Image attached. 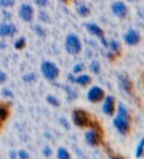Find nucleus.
I'll use <instances>...</instances> for the list:
<instances>
[{"instance_id":"1","label":"nucleus","mask_w":144,"mask_h":159,"mask_svg":"<svg viewBox=\"0 0 144 159\" xmlns=\"http://www.w3.org/2000/svg\"><path fill=\"white\" fill-rule=\"evenodd\" d=\"M72 119H73V122L76 125L80 126V128H83V126H89L90 124V119H89V115L87 112L82 110H76L72 114Z\"/></svg>"},{"instance_id":"2","label":"nucleus","mask_w":144,"mask_h":159,"mask_svg":"<svg viewBox=\"0 0 144 159\" xmlns=\"http://www.w3.org/2000/svg\"><path fill=\"white\" fill-rule=\"evenodd\" d=\"M65 48L67 51L71 54H77L81 50V43H80L79 39L73 34H70L67 37V42H65Z\"/></svg>"},{"instance_id":"3","label":"nucleus","mask_w":144,"mask_h":159,"mask_svg":"<svg viewBox=\"0 0 144 159\" xmlns=\"http://www.w3.org/2000/svg\"><path fill=\"white\" fill-rule=\"evenodd\" d=\"M42 72H43L44 77L50 80L55 79L59 76V69L52 62H44L42 64Z\"/></svg>"},{"instance_id":"4","label":"nucleus","mask_w":144,"mask_h":159,"mask_svg":"<svg viewBox=\"0 0 144 159\" xmlns=\"http://www.w3.org/2000/svg\"><path fill=\"white\" fill-rule=\"evenodd\" d=\"M85 139H86V142L91 146V147H97L101 143V132L97 131V130H90V131H87L86 134H85Z\"/></svg>"},{"instance_id":"5","label":"nucleus","mask_w":144,"mask_h":159,"mask_svg":"<svg viewBox=\"0 0 144 159\" xmlns=\"http://www.w3.org/2000/svg\"><path fill=\"white\" fill-rule=\"evenodd\" d=\"M114 125L117 129V131L122 134H127L129 131V119L120 117L117 115L114 119Z\"/></svg>"},{"instance_id":"6","label":"nucleus","mask_w":144,"mask_h":159,"mask_svg":"<svg viewBox=\"0 0 144 159\" xmlns=\"http://www.w3.org/2000/svg\"><path fill=\"white\" fill-rule=\"evenodd\" d=\"M104 90L99 88V87H97V86H95V87L90 88V90L88 92V95H87V98L92 103H99L100 101L104 99Z\"/></svg>"},{"instance_id":"7","label":"nucleus","mask_w":144,"mask_h":159,"mask_svg":"<svg viewBox=\"0 0 144 159\" xmlns=\"http://www.w3.org/2000/svg\"><path fill=\"white\" fill-rule=\"evenodd\" d=\"M103 111L107 115H113L115 112V99L111 96H107L105 98L104 105H103Z\"/></svg>"},{"instance_id":"8","label":"nucleus","mask_w":144,"mask_h":159,"mask_svg":"<svg viewBox=\"0 0 144 159\" xmlns=\"http://www.w3.org/2000/svg\"><path fill=\"white\" fill-rule=\"evenodd\" d=\"M19 14H20V17L26 21L32 20V18H33V9H32V7L28 6V5H23V6L20 7Z\"/></svg>"},{"instance_id":"9","label":"nucleus","mask_w":144,"mask_h":159,"mask_svg":"<svg viewBox=\"0 0 144 159\" xmlns=\"http://www.w3.org/2000/svg\"><path fill=\"white\" fill-rule=\"evenodd\" d=\"M113 11L120 17H125L127 14V8L123 2H115L113 5Z\"/></svg>"},{"instance_id":"10","label":"nucleus","mask_w":144,"mask_h":159,"mask_svg":"<svg viewBox=\"0 0 144 159\" xmlns=\"http://www.w3.org/2000/svg\"><path fill=\"white\" fill-rule=\"evenodd\" d=\"M16 32V27L14 25L2 24L0 26V35L1 36H10Z\"/></svg>"},{"instance_id":"11","label":"nucleus","mask_w":144,"mask_h":159,"mask_svg":"<svg viewBox=\"0 0 144 159\" xmlns=\"http://www.w3.org/2000/svg\"><path fill=\"white\" fill-rule=\"evenodd\" d=\"M138 40H140L138 34L136 33L135 31H133V30L129 31V33L126 34V36H125V41L129 43V44H131V45H134V44H136V43L138 42Z\"/></svg>"},{"instance_id":"12","label":"nucleus","mask_w":144,"mask_h":159,"mask_svg":"<svg viewBox=\"0 0 144 159\" xmlns=\"http://www.w3.org/2000/svg\"><path fill=\"white\" fill-rule=\"evenodd\" d=\"M87 28H88V31L90 32V33L95 34V35H97L98 37H100L101 40H103V42H105V40L103 39V36H104V33H103V31H101L100 28L97 26V25H94V24H88L87 25Z\"/></svg>"},{"instance_id":"13","label":"nucleus","mask_w":144,"mask_h":159,"mask_svg":"<svg viewBox=\"0 0 144 159\" xmlns=\"http://www.w3.org/2000/svg\"><path fill=\"white\" fill-rule=\"evenodd\" d=\"M74 81L81 86H87L91 83V78H90L88 75H81V76H79L78 78H76Z\"/></svg>"},{"instance_id":"14","label":"nucleus","mask_w":144,"mask_h":159,"mask_svg":"<svg viewBox=\"0 0 144 159\" xmlns=\"http://www.w3.org/2000/svg\"><path fill=\"white\" fill-rule=\"evenodd\" d=\"M56 157H58V159H71L70 152L64 148H59L58 152H56Z\"/></svg>"},{"instance_id":"15","label":"nucleus","mask_w":144,"mask_h":159,"mask_svg":"<svg viewBox=\"0 0 144 159\" xmlns=\"http://www.w3.org/2000/svg\"><path fill=\"white\" fill-rule=\"evenodd\" d=\"M144 155V139H141L140 142H138L136 150H135V157L136 158H141Z\"/></svg>"},{"instance_id":"16","label":"nucleus","mask_w":144,"mask_h":159,"mask_svg":"<svg viewBox=\"0 0 144 159\" xmlns=\"http://www.w3.org/2000/svg\"><path fill=\"white\" fill-rule=\"evenodd\" d=\"M120 81H122V86L123 88L125 89L126 92H131L132 90V85H131V83H129V80L127 79V78H125V77H120Z\"/></svg>"},{"instance_id":"17","label":"nucleus","mask_w":144,"mask_h":159,"mask_svg":"<svg viewBox=\"0 0 144 159\" xmlns=\"http://www.w3.org/2000/svg\"><path fill=\"white\" fill-rule=\"evenodd\" d=\"M118 116L120 117H125V119H129V112H127V110L125 108V106L122 104H120V106H118V114H117Z\"/></svg>"},{"instance_id":"18","label":"nucleus","mask_w":144,"mask_h":159,"mask_svg":"<svg viewBox=\"0 0 144 159\" xmlns=\"http://www.w3.org/2000/svg\"><path fill=\"white\" fill-rule=\"evenodd\" d=\"M77 10H78V12H79L80 15H82V16L89 15V9L87 8V6H85V5L78 3V5H77Z\"/></svg>"},{"instance_id":"19","label":"nucleus","mask_w":144,"mask_h":159,"mask_svg":"<svg viewBox=\"0 0 144 159\" xmlns=\"http://www.w3.org/2000/svg\"><path fill=\"white\" fill-rule=\"evenodd\" d=\"M90 70L94 72V74L96 75H98L99 74V71H100V67H99V63L98 62H96L94 61L91 64H90Z\"/></svg>"},{"instance_id":"20","label":"nucleus","mask_w":144,"mask_h":159,"mask_svg":"<svg viewBox=\"0 0 144 159\" xmlns=\"http://www.w3.org/2000/svg\"><path fill=\"white\" fill-rule=\"evenodd\" d=\"M12 5H14V0H0L1 7H10Z\"/></svg>"},{"instance_id":"21","label":"nucleus","mask_w":144,"mask_h":159,"mask_svg":"<svg viewBox=\"0 0 144 159\" xmlns=\"http://www.w3.org/2000/svg\"><path fill=\"white\" fill-rule=\"evenodd\" d=\"M17 156H18L19 159H28V158H29V155H28V152H26L25 150H20V151H18Z\"/></svg>"},{"instance_id":"22","label":"nucleus","mask_w":144,"mask_h":159,"mask_svg":"<svg viewBox=\"0 0 144 159\" xmlns=\"http://www.w3.org/2000/svg\"><path fill=\"white\" fill-rule=\"evenodd\" d=\"M47 101H49L50 104H52L53 106H58L59 105V102L54 96H47Z\"/></svg>"},{"instance_id":"23","label":"nucleus","mask_w":144,"mask_h":159,"mask_svg":"<svg viewBox=\"0 0 144 159\" xmlns=\"http://www.w3.org/2000/svg\"><path fill=\"white\" fill-rule=\"evenodd\" d=\"M24 45H25V40L24 39H19L18 41H16V43H15V46H16V49H22V48H24Z\"/></svg>"},{"instance_id":"24","label":"nucleus","mask_w":144,"mask_h":159,"mask_svg":"<svg viewBox=\"0 0 144 159\" xmlns=\"http://www.w3.org/2000/svg\"><path fill=\"white\" fill-rule=\"evenodd\" d=\"M82 64L81 63H79V64H77V66H74V68H73V72L74 74H78V72H81L82 71Z\"/></svg>"},{"instance_id":"25","label":"nucleus","mask_w":144,"mask_h":159,"mask_svg":"<svg viewBox=\"0 0 144 159\" xmlns=\"http://www.w3.org/2000/svg\"><path fill=\"white\" fill-rule=\"evenodd\" d=\"M43 155H44L45 157H50L51 155H52V150L50 149L49 147L44 148V150H43Z\"/></svg>"},{"instance_id":"26","label":"nucleus","mask_w":144,"mask_h":159,"mask_svg":"<svg viewBox=\"0 0 144 159\" xmlns=\"http://www.w3.org/2000/svg\"><path fill=\"white\" fill-rule=\"evenodd\" d=\"M107 151H108V153H109V158H111V159H124L123 157L117 156V155H114V153H111V150L108 149V148H107Z\"/></svg>"},{"instance_id":"27","label":"nucleus","mask_w":144,"mask_h":159,"mask_svg":"<svg viewBox=\"0 0 144 159\" xmlns=\"http://www.w3.org/2000/svg\"><path fill=\"white\" fill-rule=\"evenodd\" d=\"M24 80H26V81H33V80H35V76L34 75H27V76L24 77Z\"/></svg>"},{"instance_id":"28","label":"nucleus","mask_w":144,"mask_h":159,"mask_svg":"<svg viewBox=\"0 0 144 159\" xmlns=\"http://www.w3.org/2000/svg\"><path fill=\"white\" fill-rule=\"evenodd\" d=\"M36 1V3L38 5V6H46V3H47V0H35Z\"/></svg>"},{"instance_id":"29","label":"nucleus","mask_w":144,"mask_h":159,"mask_svg":"<svg viewBox=\"0 0 144 159\" xmlns=\"http://www.w3.org/2000/svg\"><path fill=\"white\" fill-rule=\"evenodd\" d=\"M6 75L3 74L2 71H0V84H2L3 81H5V80H6Z\"/></svg>"},{"instance_id":"30","label":"nucleus","mask_w":144,"mask_h":159,"mask_svg":"<svg viewBox=\"0 0 144 159\" xmlns=\"http://www.w3.org/2000/svg\"><path fill=\"white\" fill-rule=\"evenodd\" d=\"M111 50H113V51H117V50H118V45H117L116 42H111Z\"/></svg>"},{"instance_id":"31","label":"nucleus","mask_w":144,"mask_h":159,"mask_svg":"<svg viewBox=\"0 0 144 159\" xmlns=\"http://www.w3.org/2000/svg\"><path fill=\"white\" fill-rule=\"evenodd\" d=\"M2 95H3V96H7V97H11L12 94H11V92H9V90H7V89H5V90L2 92Z\"/></svg>"},{"instance_id":"32","label":"nucleus","mask_w":144,"mask_h":159,"mask_svg":"<svg viewBox=\"0 0 144 159\" xmlns=\"http://www.w3.org/2000/svg\"><path fill=\"white\" fill-rule=\"evenodd\" d=\"M10 155H11V156H10V158H11V159H16V158H17V153L10 152Z\"/></svg>"},{"instance_id":"33","label":"nucleus","mask_w":144,"mask_h":159,"mask_svg":"<svg viewBox=\"0 0 144 159\" xmlns=\"http://www.w3.org/2000/svg\"><path fill=\"white\" fill-rule=\"evenodd\" d=\"M129 1H134V0H129Z\"/></svg>"}]
</instances>
